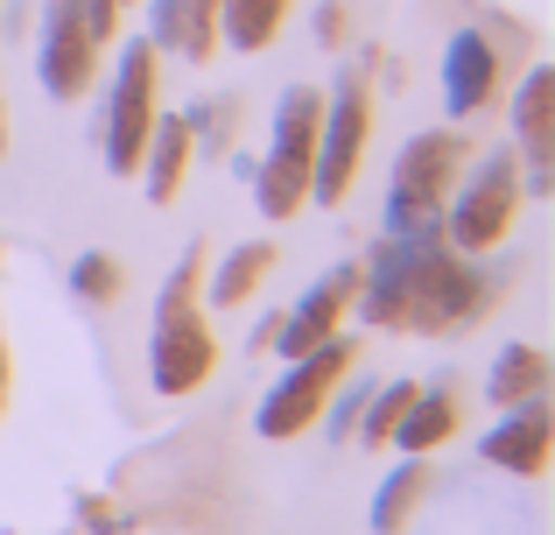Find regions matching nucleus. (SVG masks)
Returning a JSON list of instances; mask_svg holds the SVG:
<instances>
[{"mask_svg":"<svg viewBox=\"0 0 555 535\" xmlns=\"http://www.w3.org/2000/svg\"><path fill=\"white\" fill-rule=\"evenodd\" d=\"M500 42L486 36V28H457L443 50V113L450 120H472V113H486L492 99H500Z\"/></svg>","mask_w":555,"mask_h":535,"instance_id":"obj_12","label":"nucleus"},{"mask_svg":"<svg viewBox=\"0 0 555 535\" xmlns=\"http://www.w3.org/2000/svg\"><path fill=\"white\" fill-rule=\"evenodd\" d=\"M70 289H78V303H120V289H127V268L113 262L106 247H85L78 262H70Z\"/></svg>","mask_w":555,"mask_h":535,"instance_id":"obj_21","label":"nucleus"},{"mask_svg":"<svg viewBox=\"0 0 555 535\" xmlns=\"http://www.w3.org/2000/svg\"><path fill=\"white\" fill-rule=\"evenodd\" d=\"M486 395H492V409H514V402L548 395V359H542V345H506V353L492 359V373H486Z\"/></svg>","mask_w":555,"mask_h":535,"instance_id":"obj_18","label":"nucleus"},{"mask_svg":"<svg viewBox=\"0 0 555 535\" xmlns=\"http://www.w3.org/2000/svg\"><path fill=\"white\" fill-rule=\"evenodd\" d=\"M514 163H520V191L548 198L555 191V64H528L514 92Z\"/></svg>","mask_w":555,"mask_h":535,"instance_id":"obj_10","label":"nucleus"},{"mask_svg":"<svg viewBox=\"0 0 555 535\" xmlns=\"http://www.w3.org/2000/svg\"><path fill=\"white\" fill-rule=\"evenodd\" d=\"M450 437H457V387H429V395H422V387H415V402H408V409H401V423H393V451H408V458H429L436 451V444H450Z\"/></svg>","mask_w":555,"mask_h":535,"instance_id":"obj_15","label":"nucleus"},{"mask_svg":"<svg viewBox=\"0 0 555 535\" xmlns=\"http://www.w3.org/2000/svg\"><path fill=\"white\" fill-rule=\"evenodd\" d=\"M366 135H373V106H366V71H345L338 92L324 99L317 120V155H310V205H345L352 177L366 163Z\"/></svg>","mask_w":555,"mask_h":535,"instance_id":"obj_8","label":"nucleus"},{"mask_svg":"<svg viewBox=\"0 0 555 535\" xmlns=\"http://www.w3.org/2000/svg\"><path fill=\"white\" fill-rule=\"evenodd\" d=\"M366 395H373V381H352V373H345V381L331 387L324 416H317V423H331V444H345V437L359 430V409H366Z\"/></svg>","mask_w":555,"mask_h":535,"instance_id":"obj_23","label":"nucleus"},{"mask_svg":"<svg viewBox=\"0 0 555 535\" xmlns=\"http://www.w3.org/2000/svg\"><path fill=\"white\" fill-rule=\"evenodd\" d=\"M190 120L183 113H163L155 106V127H149V141H141V163H134V177H141V191L155 198V205H177L183 198V169H190Z\"/></svg>","mask_w":555,"mask_h":535,"instance_id":"obj_14","label":"nucleus"},{"mask_svg":"<svg viewBox=\"0 0 555 535\" xmlns=\"http://www.w3.org/2000/svg\"><path fill=\"white\" fill-rule=\"evenodd\" d=\"M345 22H352V14H345L338 0H324V8H317V42H324V50H331V42H345Z\"/></svg>","mask_w":555,"mask_h":535,"instance_id":"obj_25","label":"nucleus"},{"mask_svg":"<svg viewBox=\"0 0 555 535\" xmlns=\"http://www.w3.org/2000/svg\"><path fill=\"white\" fill-rule=\"evenodd\" d=\"M408 402H415V381H387V387L373 381V395H366V409H359V430H352V437L373 444V451H387V437H393V423H401Z\"/></svg>","mask_w":555,"mask_h":535,"instance_id":"obj_20","label":"nucleus"},{"mask_svg":"<svg viewBox=\"0 0 555 535\" xmlns=\"http://www.w3.org/2000/svg\"><path fill=\"white\" fill-rule=\"evenodd\" d=\"M422 494H429V466H422V458H401L373 494V535H401Z\"/></svg>","mask_w":555,"mask_h":535,"instance_id":"obj_19","label":"nucleus"},{"mask_svg":"<svg viewBox=\"0 0 555 535\" xmlns=\"http://www.w3.org/2000/svg\"><path fill=\"white\" fill-rule=\"evenodd\" d=\"M218 367V339H211V310H204V240H190L177 275L155 296V324H149V381L163 402H183L211 381Z\"/></svg>","mask_w":555,"mask_h":535,"instance_id":"obj_1","label":"nucleus"},{"mask_svg":"<svg viewBox=\"0 0 555 535\" xmlns=\"http://www.w3.org/2000/svg\"><path fill=\"white\" fill-rule=\"evenodd\" d=\"M548 444H555V416H548V395H534V402H514V409L478 437V458L500 466V472H514V480H542Z\"/></svg>","mask_w":555,"mask_h":535,"instance_id":"obj_13","label":"nucleus"},{"mask_svg":"<svg viewBox=\"0 0 555 535\" xmlns=\"http://www.w3.org/2000/svg\"><path fill=\"white\" fill-rule=\"evenodd\" d=\"M288 8H296V0H218V36H225L240 56H260L274 36H282Z\"/></svg>","mask_w":555,"mask_h":535,"instance_id":"obj_17","label":"nucleus"},{"mask_svg":"<svg viewBox=\"0 0 555 535\" xmlns=\"http://www.w3.org/2000/svg\"><path fill=\"white\" fill-rule=\"evenodd\" d=\"M120 8H127V0H120Z\"/></svg>","mask_w":555,"mask_h":535,"instance_id":"obj_29","label":"nucleus"},{"mask_svg":"<svg viewBox=\"0 0 555 535\" xmlns=\"http://www.w3.org/2000/svg\"><path fill=\"white\" fill-rule=\"evenodd\" d=\"M520 198H528V191H520L514 149H486V155H478V169L457 183V205H450V219H443L450 247L472 254V262L500 254L506 233H514V219H520Z\"/></svg>","mask_w":555,"mask_h":535,"instance_id":"obj_5","label":"nucleus"},{"mask_svg":"<svg viewBox=\"0 0 555 535\" xmlns=\"http://www.w3.org/2000/svg\"><path fill=\"white\" fill-rule=\"evenodd\" d=\"M155 56L163 50H155L149 36H134V42H120V64H113V78H106L99 155H106L113 177H134L141 141H149V127H155Z\"/></svg>","mask_w":555,"mask_h":535,"instance_id":"obj_7","label":"nucleus"},{"mask_svg":"<svg viewBox=\"0 0 555 535\" xmlns=\"http://www.w3.org/2000/svg\"><path fill=\"white\" fill-rule=\"evenodd\" d=\"M268 275H274V247L268 240H240V247L211 268V282H204V310H240Z\"/></svg>","mask_w":555,"mask_h":535,"instance_id":"obj_16","label":"nucleus"},{"mask_svg":"<svg viewBox=\"0 0 555 535\" xmlns=\"http://www.w3.org/2000/svg\"><path fill=\"white\" fill-rule=\"evenodd\" d=\"M352 359H359V345L345 339V331H331L324 345L296 353V359H288V373L268 387V395H260L254 430H260V437H302V430H317V416H324L331 387L352 373Z\"/></svg>","mask_w":555,"mask_h":535,"instance_id":"obj_6","label":"nucleus"},{"mask_svg":"<svg viewBox=\"0 0 555 535\" xmlns=\"http://www.w3.org/2000/svg\"><path fill=\"white\" fill-rule=\"evenodd\" d=\"M211 50H218V0H183L177 56H190V64H211Z\"/></svg>","mask_w":555,"mask_h":535,"instance_id":"obj_22","label":"nucleus"},{"mask_svg":"<svg viewBox=\"0 0 555 535\" xmlns=\"http://www.w3.org/2000/svg\"><path fill=\"white\" fill-rule=\"evenodd\" d=\"M85 522H92V535H113V508H99V500H85Z\"/></svg>","mask_w":555,"mask_h":535,"instance_id":"obj_27","label":"nucleus"},{"mask_svg":"<svg viewBox=\"0 0 555 535\" xmlns=\"http://www.w3.org/2000/svg\"><path fill=\"white\" fill-rule=\"evenodd\" d=\"M408 247L401 268V331H464L472 317H486L492 303V275L472 254L450 247L443 226L429 233H393Z\"/></svg>","mask_w":555,"mask_h":535,"instance_id":"obj_2","label":"nucleus"},{"mask_svg":"<svg viewBox=\"0 0 555 535\" xmlns=\"http://www.w3.org/2000/svg\"><path fill=\"white\" fill-rule=\"evenodd\" d=\"M56 8H64V14H78V22L92 28L99 42H113V36H120V0H56Z\"/></svg>","mask_w":555,"mask_h":535,"instance_id":"obj_24","label":"nucleus"},{"mask_svg":"<svg viewBox=\"0 0 555 535\" xmlns=\"http://www.w3.org/2000/svg\"><path fill=\"white\" fill-rule=\"evenodd\" d=\"M99 64H106V42H99L78 14H64L56 0H42V28H36V78H42V92L50 99H85L92 78H99Z\"/></svg>","mask_w":555,"mask_h":535,"instance_id":"obj_9","label":"nucleus"},{"mask_svg":"<svg viewBox=\"0 0 555 535\" xmlns=\"http://www.w3.org/2000/svg\"><path fill=\"white\" fill-rule=\"evenodd\" d=\"M8 395H14V353H8V339H0V423H8Z\"/></svg>","mask_w":555,"mask_h":535,"instance_id":"obj_26","label":"nucleus"},{"mask_svg":"<svg viewBox=\"0 0 555 535\" xmlns=\"http://www.w3.org/2000/svg\"><path fill=\"white\" fill-rule=\"evenodd\" d=\"M0 155H8V92H0Z\"/></svg>","mask_w":555,"mask_h":535,"instance_id":"obj_28","label":"nucleus"},{"mask_svg":"<svg viewBox=\"0 0 555 535\" xmlns=\"http://www.w3.org/2000/svg\"><path fill=\"white\" fill-rule=\"evenodd\" d=\"M464 155H472V141H464V135H443V127L415 135L401 155H393L387 233H429V226H443V198L457 191Z\"/></svg>","mask_w":555,"mask_h":535,"instance_id":"obj_4","label":"nucleus"},{"mask_svg":"<svg viewBox=\"0 0 555 535\" xmlns=\"http://www.w3.org/2000/svg\"><path fill=\"white\" fill-rule=\"evenodd\" d=\"M317 120H324V92L317 85H288L274 99V135L268 155L254 163V205L260 219H296L310 205V155H317Z\"/></svg>","mask_w":555,"mask_h":535,"instance_id":"obj_3","label":"nucleus"},{"mask_svg":"<svg viewBox=\"0 0 555 535\" xmlns=\"http://www.w3.org/2000/svg\"><path fill=\"white\" fill-rule=\"evenodd\" d=\"M352 296H359V262L324 268L310 289H302L296 310H288L282 324H274V339H268V345H274L282 359H296V353H310V345H324L331 331H338L345 317H352Z\"/></svg>","mask_w":555,"mask_h":535,"instance_id":"obj_11","label":"nucleus"}]
</instances>
